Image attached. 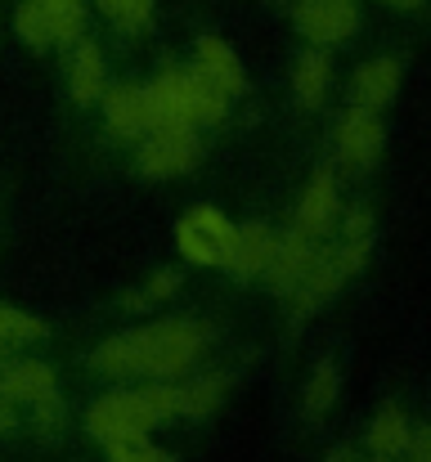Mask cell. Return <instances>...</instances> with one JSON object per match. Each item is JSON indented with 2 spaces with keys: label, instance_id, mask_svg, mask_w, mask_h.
Masks as SVG:
<instances>
[{
  "label": "cell",
  "instance_id": "cell-22",
  "mask_svg": "<svg viewBox=\"0 0 431 462\" xmlns=\"http://www.w3.org/2000/svg\"><path fill=\"white\" fill-rule=\"evenodd\" d=\"M225 391H230V377H225V373L184 382V418H207V413H216L220 400H225Z\"/></svg>",
  "mask_w": 431,
  "mask_h": 462
},
{
  "label": "cell",
  "instance_id": "cell-18",
  "mask_svg": "<svg viewBox=\"0 0 431 462\" xmlns=\"http://www.w3.org/2000/svg\"><path fill=\"white\" fill-rule=\"evenodd\" d=\"M328 81H333V63L323 50H305L292 68V95L301 108H319L323 95H328Z\"/></svg>",
  "mask_w": 431,
  "mask_h": 462
},
{
  "label": "cell",
  "instance_id": "cell-24",
  "mask_svg": "<svg viewBox=\"0 0 431 462\" xmlns=\"http://www.w3.org/2000/svg\"><path fill=\"white\" fill-rule=\"evenodd\" d=\"M41 337H45V323H41L36 314L0 301V346H32V341H41Z\"/></svg>",
  "mask_w": 431,
  "mask_h": 462
},
{
  "label": "cell",
  "instance_id": "cell-25",
  "mask_svg": "<svg viewBox=\"0 0 431 462\" xmlns=\"http://www.w3.org/2000/svg\"><path fill=\"white\" fill-rule=\"evenodd\" d=\"M175 292H180V274H175V270H157V274L144 279V288L126 292L122 306L126 310H148V306H157V301H166V297H175Z\"/></svg>",
  "mask_w": 431,
  "mask_h": 462
},
{
  "label": "cell",
  "instance_id": "cell-2",
  "mask_svg": "<svg viewBox=\"0 0 431 462\" xmlns=\"http://www.w3.org/2000/svg\"><path fill=\"white\" fill-rule=\"evenodd\" d=\"M184 418V382H157V386H136V391H113L104 400L90 404L86 413V431L99 445H117V440H136L148 436L157 422Z\"/></svg>",
  "mask_w": 431,
  "mask_h": 462
},
{
  "label": "cell",
  "instance_id": "cell-33",
  "mask_svg": "<svg viewBox=\"0 0 431 462\" xmlns=\"http://www.w3.org/2000/svg\"><path fill=\"white\" fill-rule=\"evenodd\" d=\"M382 5H396V9H418L423 0H382Z\"/></svg>",
  "mask_w": 431,
  "mask_h": 462
},
{
  "label": "cell",
  "instance_id": "cell-14",
  "mask_svg": "<svg viewBox=\"0 0 431 462\" xmlns=\"http://www.w3.org/2000/svg\"><path fill=\"white\" fill-rule=\"evenodd\" d=\"M104 122L117 140H144L153 131V113H148V95L144 86H113L104 90Z\"/></svg>",
  "mask_w": 431,
  "mask_h": 462
},
{
  "label": "cell",
  "instance_id": "cell-27",
  "mask_svg": "<svg viewBox=\"0 0 431 462\" xmlns=\"http://www.w3.org/2000/svg\"><path fill=\"white\" fill-rule=\"evenodd\" d=\"M32 422H36L41 436H59V431H63V400H59V395L36 400V404H32Z\"/></svg>",
  "mask_w": 431,
  "mask_h": 462
},
{
  "label": "cell",
  "instance_id": "cell-15",
  "mask_svg": "<svg viewBox=\"0 0 431 462\" xmlns=\"http://www.w3.org/2000/svg\"><path fill=\"white\" fill-rule=\"evenodd\" d=\"M314 252H319V243H314V238H305L301 229H287L284 238H279L275 261H270V270H266V279H270V288H275L279 297H292V288L305 279V270H310Z\"/></svg>",
  "mask_w": 431,
  "mask_h": 462
},
{
  "label": "cell",
  "instance_id": "cell-34",
  "mask_svg": "<svg viewBox=\"0 0 431 462\" xmlns=\"http://www.w3.org/2000/svg\"><path fill=\"white\" fill-rule=\"evenodd\" d=\"M0 364H5V346H0Z\"/></svg>",
  "mask_w": 431,
  "mask_h": 462
},
{
  "label": "cell",
  "instance_id": "cell-5",
  "mask_svg": "<svg viewBox=\"0 0 431 462\" xmlns=\"http://www.w3.org/2000/svg\"><path fill=\"white\" fill-rule=\"evenodd\" d=\"M198 126H157L148 131V140L140 144V175L148 180H175V175H189L202 157V140L193 135Z\"/></svg>",
  "mask_w": 431,
  "mask_h": 462
},
{
  "label": "cell",
  "instance_id": "cell-30",
  "mask_svg": "<svg viewBox=\"0 0 431 462\" xmlns=\"http://www.w3.org/2000/svg\"><path fill=\"white\" fill-rule=\"evenodd\" d=\"M18 427V418H14V404L9 400H0V436H9Z\"/></svg>",
  "mask_w": 431,
  "mask_h": 462
},
{
  "label": "cell",
  "instance_id": "cell-17",
  "mask_svg": "<svg viewBox=\"0 0 431 462\" xmlns=\"http://www.w3.org/2000/svg\"><path fill=\"white\" fill-rule=\"evenodd\" d=\"M409 436H414V427H409L405 409L387 404V409H378V418L369 422L364 449H369V458L373 462H396V458L409 454Z\"/></svg>",
  "mask_w": 431,
  "mask_h": 462
},
{
  "label": "cell",
  "instance_id": "cell-8",
  "mask_svg": "<svg viewBox=\"0 0 431 462\" xmlns=\"http://www.w3.org/2000/svg\"><path fill=\"white\" fill-rule=\"evenodd\" d=\"M382 153V122L378 113L369 108H346L342 122H337V157L351 166V171H369Z\"/></svg>",
  "mask_w": 431,
  "mask_h": 462
},
{
  "label": "cell",
  "instance_id": "cell-29",
  "mask_svg": "<svg viewBox=\"0 0 431 462\" xmlns=\"http://www.w3.org/2000/svg\"><path fill=\"white\" fill-rule=\"evenodd\" d=\"M409 462H431V427H423V431H414L409 436V454H405Z\"/></svg>",
  "mask_w": 431,
  "mask_h": 462
},
{
  "label": "cell",
  "instance_id": "cell-11",
  "mask_svg": "<svg viewBox=\"0 0 431 462\" xmlns=\"http://www.w3.org/2000/svg\"><path fill=\"white\" fill-rule=\"evenodd\" d=\"M193 72H198L202 81H211V86H216L220 95H230V99H239L243 86H248L239 54H234L220 36H198V45H193Z\"/></svg>",
  "mask_w": 431,
  "mask_h": 462
},
{
  "label": "cell",
  "instance_id": "cell-1",
  "mask_svg": "<svg viewBox=\"0 0 431 462\" xmlns=\"http://www.w3.org/2000/svg\"><path fill=\"white\" fill-rule=\"evenodd\" d=\"M207 346V328L193 319H157L131 332H117L95 346L90 368L99 377H153L175 382L184 377Z\"/></svg>",
  "mask_w": 431,
  "mask_h": 462
},
{
  "label": "cell",
  "instance_id": "cell-10",
  "mask_svg": "<svg viewBox=\"0 0 431 462\" xmlns=\"http://www.w3.org/2000/svg\"><path fill=\"white\" fill-rule=\"evenodd\" d=\"M400 77H405V68H400V59H391V54H378V59L360 63L355 77H351V104H355V108H369V113H382V108L396 99Z\"/></svg>",
  "mask_w": 431,
  "mask_h": 462
},
{
  "label": "cell",
  "instance_id": "cell-28",
  "mask_svg": "<svg viewBox=\"0 0 431 462\" xmlns=\"http://www.w3.org/2000/svg\"><path fill=\"white\" fill-rule=\"evenodd\" d=\"M122 32H144L153 23V0H122L117 18H113Z\"/></svg>",
  "mask_w": 431,
  "mask_h": 462
},
{
  "label": "cell",
  "instance_id": "cell-21",
  "mask_svg": "<svg viewBox=\"0 0 431 462\" xmlns=\"http://www.w3.org/2000/svg\"><path fill=\"white\" fill-rule=\"evenodd\" d=\"M41 9L50 18L54 41H63V45L81 41V32H86V0H41Z\"/></svg>",
  "mask_w": 431,
  "mask_h": 462
},
{
  "label": "cell",
  "instance_id": "cell-7",
  "mask_svg": "<svg viewBox=\"0 0 431 462\" xmlns=\"http://www.w3.org/2000/svg\"><path fill=\"white\" fill-rule=\"evenodd\" d=\"M346 279H351V270H346L342 252H337V247H319L314 261H310V270H305V279H301V283L292 288V297H287V301H292V319L305 323L323 301H333V297L342 292Z\"/></svg>",
  "mask_w": 431,
  "mask_h": 462
},
{
  "label": "cell",
  "instance_id": "cell-12",
  "mask_svg": "<svg viewBox=\"0 0 431 462\" xmlns=\"http://www.w3.org/2000/svg\"><path fill=\"white\" fill-rule=\"evenodd\" d=\"M333 225H337V180H333V171H314L296 202V229L319 243V238H328Z\"/></svg>",
  "mask_w": 431,
  "mask_h": 462
},
{
  "label": "cell",
  "instance_id": "cell-9",
  "mask_svg": "<svg viewBox=\"0 0 431 462\" xmlns=\"http://www.w3.org/2000/svg\"><path fill=\"white\" fill-rule=\"evenodd\" d=\"M275 247H279V234L270 225H239L234 229V247H230V256H225L220 270H230L239 283L266 279V270L275 261Z\"/></svg>",
  "mask_w": 431,
  "mask_h": 462
},
{
  "label": "cell",
  "instance_id": "cell-4",
  "mask_svg": "<svg viewBox=\"0 0 431 462\" xmlns=\"http://www.w3.org/2000/svg\"><path fill=\"white\" fill-rule=\"evenodd\" d=\"M234 220L216 207H193L175 220V247L184 261L193 265H225L230 247H234Z\"/></svg>",
  "mask_w": 431,
  "mask_h": 462
},
{
  "label": "cell",
  "instance_id": "cell-13",
  "mask_svg": "<svg viewBox=\"0 0 431 462\" xmlns=\"http://www.w3.org/2000/svg\"><path fill=\"white\" fill-rule=\"evenodd\" d=\"M45 395H59L54 368L41 359H5L0 364V400L9 404H36Z\"/></svg>",
  "mask_w": 431,
  "mask_h": 462
},
{
  "label": "cell",
  "instance_id": "cell-6",
  "mask_svg": "<svg viewBox=\"0 0 431 462\" xmlns=\"http://www.w3.org/2000/svg\"><path fill=\"white\" fill-rule=\"evenodd\" d=\"M292 23L314 50H328V45H342L355 36L360 9H355V0H301L292 9Z\"/></svg>",
  "mask_w": 431,
  "mask_h": 462
},
{
  "label": "cell",
  "instance_id": "cell-20",
  "mask_svg": "<svg viewBox=\"0 0 431 462\" xmlns=\"http://www.w3.org/2000/svg\"><path fill=\"white\" fill-rule=\"evenodd\" d=\"M337 391H342V377H337V364L333 359H319L305 377V395H301V409L305 418H323L333 404H337Z\"/></svg>",
  "mask_w": 431,
  "mask_h": 462
},
{
  "label": "cell",
  "instance_id": "cell-23",
  "mask_svg": "<svg viewBox=\"0 0 431 462\" xmlns=\"http://www.w3.org/2000/svg\"><path fill=\"white\" fill-rule=\"evenodd\" d=\"M14 32H18V41H23L27 50L54 45V32H50V18H45L41 0H18V9H14Z\"/></svg>",
  "mask_w": 431,
  "mask_h": 462
},
{
  "label": "cell",
  "instance_id": "cell-19",
  "mask_svg": "<svg viewBox=\"0 0 431 462\" xmlns=\"http://www.w3.org/2000/svg\"><path fill=\"white\" fill-rule=\"evenodd\" d=\"M337 252H342V261H346L351 274L364 270V261H369V252H373V216H369L364 207H355V211L346 216V229H342Z\"/></svg>",
  "mask_w": 431,
  "mask_h": 462
},
{
  "label": "cell",
  "instance_id": "cell-32",
  "mask_svg": "<svg viewBox=\"0 0 431 462\" xmlns=\"http://www.w3.org/2000/svg\"><path fill=\"white\" fill-rule=\"evenodd\" d=\"M95 5H99L108 18H117V9H122V0H95Z\"/></svg>",
  "mask_w": 431,
  "mask_h": 462
},
{
  "label": "cell",
  "instance_id": "cell-16",
  "mask_svg": "<svg viewBox=\"0 0 431 462\" xmlns=\"http://www.w3.org/2000/svg\"><path fill=\"white\" fill-rule=\"evenodd\" d=\"M108 90V72H104V50L95 41H77L72 59H68V95L72 104H95Z\"/></svg>",
  "mask_w": 431,
  "mask_h": 462
},
{
  "label": "cell",
  "instance_id": "cell-3",
  "mask_svg": "<svg viewBox=\"0 0 431 462\" xmlns=\"http://www.w3.org/2000/svg\"><path fill=\"white\" fill-rule=\"evenodd\" d=\"M148 113L157 126H220L230 117V95L202 81L193 68H162L148 86Z\"/></svg>",
  "mask_w": 431,
  "mask_h": 462
},
{
  "label": "cell",
  "instance_id": "cell-26",
  "mask_svg": "<svg viewBox=\"0 0 431 462\" xmlns=\"http://www.w3.org/2000/svg\"><path fill=\"white\" fill-rule=\"evenodd\" d=\"M108 462H175L166 449L148 445V436H136V440H117V445H104Z\"/></svg>",
  "mask_w": 431,
  "mask_h": 462
},
{
  "label": "cell",
  "instance_id": "cell-31",
  "mask_svg": "<svg viewBox=\"0 0 431 462\" xmlns=\"http://www.w3.org/2000/svg\"><path fill=\"white\" fill-rule=\"evenodd\" d=\"M323 462H364V458H360L351 445H337V449H328V458H323Z\"/></svg>",
  "mask_w": 431,
  "mask_h": 462
}]
</instances>
